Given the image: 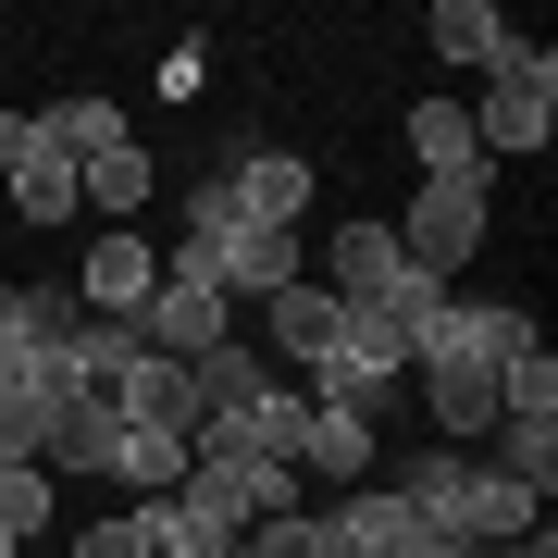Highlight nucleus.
I'll use <instances>...</instances> for the list:
<instances>
[{"mask_svg":"<svg viewBox=\"0 0 558 558\" xmlns=\"http://www.w3.org/2000/svg\"><path fill=\"white\" fill-rule=\"evenodd\" d=\"M534 348V323L497 311V299H447L435 336H422V410H435V435H497V373Z\"/></svg>","mask_w":558,"mask_h":558,"instance_id":"obj_1","label":"nucleus"},{"mask_svg":"<svg viewBox=\"0 0 558 558\" xmlns=\"http://www.w3.org/2000/svg\"><path fill=\"white\" fill-rule=\"evenodd\" d=\"M546 112H558V50H546V38H497L472 149H484V161H534V149H546Z\"/></svg>","mask_w":558,"mask_h":558,"instance_id":"obj_2","label":"nucleus"},{"mask_svg":"<svg viewBox=\"0 0 558 558\" xmlns=\"http://www.w3.org/2000/svg\"><path fill=\"white\" fill-rule=\"evenodd\" d=\"M484 211H497V186H484V174H422V199L385 223V236H398L410 274L459 286V274H472V248H484Z\"/></svg>","mask_w":558,"mask_h":558,"instance_id":"obj_3","label":"nucleus"},{"mask_svg":"<svg viewBox=\"0 0 558 558\" xmlns=\"http://www.w3.org/2000/svg\"><path fill=\"white\" fill-rule=\"evenodd\" d=\"M174 509L199 521V534H223V546H236L248 521H286V509H299V472H260V459H186Z\"/></svg>","mask_w":558,"mask_h":558,"instance_id":"obj_4","label":"nucleus"},{"mask_svg":"<svg viewBox=\"0 0 558 558\" xmlns=\"http://www.w3.org/2000/svg\"><path fill=\"white\" fill-rule=\"evenodd\" d=\"M149 286H161V248L137 236V223H100V236H87V274H75L87 323H137V311H149Z\"/></svg>","mask_w":558,"mask_h":558,"instance_id":"obj_5","label":"nucleus"},{"mask_svg":"<svg viewBox=\"0 0 558 558\" xmlns=\"http://www.w3.org/2000/svg\"><path fill=\"white\" fill-rule=\"evenodd\" d=\"M236 336V299H211V286H149V311H137V348L149 360H199Z\"/></svg>","mask_w":558,"mask_h":558,"instance_id":"obj_6","label":"nucleus"},{"mask_svg":"<svg viewBox=\"0 0 558 558\" xmlns=\"http://www.w3.org/2000/svg\"><path fill=\"white\" fill-rule=\"evenodd\" d=\"M223 199H236V223L299 236V223H311V161H299V149H248L236 174H223Z\"/></svg>","mask_w":558,"mask_h":558,"instance_id":"obj_7","label":"nucleus"},{"mask_svg":"<svg viewBox=\"0 0 558 558\" xmlns=\"http://www.w3.org/2000/svg\"><path fill=\"white\" fill-rule=\"evenodd\" d=\"M260 323H274V348L260 360H299V373H323V360H336V336H348V311H336V286H286V299H260Z\"/></svg>","mask_w":558,"mask_h":558,"instance_id":"obj_8","label":"nucleus"},{"mask_svg":"<svg viewBox=\"0 0 558 558\" xmlns=\"http://www.w3.org/2000/svg\"><path fill=\"white\" fill-rule=\"evenodd\" d=\"M385 497H398L410 521H435V534H459V509H472V447H422Z\"/></svg>","mask_w":558,"mask_h":558,"instance_id":"obj_9","label":"nucleus"},{"mask_svg":"<svg viewBox=\"0 0 558 558\" xmlns=\"http://www.w3.org/2000/svg\"><path fill=\"white\" fill-rule=\"evenodd\" d=\"M149 186H161V161L124 137V149H100V161H75V199H87V223H137L149 211Z\"/></svg>","mask_w":558,"mask_h":558,"instance_id":"obj_10","label":"nucleus"},{"mask_svg":"<svg viewBox=\"0 0 558 558\" xmlns=\"http://www.w3.org/2000/svg\"><path fill=\"white\" fill-rule=\"evenodd\" d=\"M186 385H199V422H223V410H260V398H274V360H260L248 336H223V348L186 360Z\"/></svg>","mask_w":558,"mask_h":558,"instance_id":"obj_11","label":"nucleus"},{"mask_svg":"<svg viewBox=\"0 0 558 558\" xmlns=\"http://www.w3.org/2000/svg\"><path fill=\"white\" fill-rule=\"evenodd\" d=\"M360 472H373V410H323V398H311L299 484H360Z\"/></svg>","mask_w":558,"mask_h":558,"instance_id":"obj_12","label":"nucleus"},{"mask_svg":"<svg viewBox=\"0 0 558 558\" xmlns=\"http://www.w3.org/2000/svg\"><path fill=\"white\" fill-rule=\"evenodd\" d=\"M100 472L124 484V509H137V497H174V484H186V435H161V422H124Z\"/></svg>","mask_w":558,"mask_h":558,"instance_id":"obj_13","label":"nucleus"},{"mask_svg":"<svg viewBox=\"0 0 558 558\" xmlns=\"http://www.w3.org/2000/svg\"><path fill=\"white\" fill-rule=\"evenodd\" d=\"M534 534H546V509L472 459V509H459V546H534Z\"/></svg>","mask_w":558,"mask_h":558,"instance_id":"obj_14","label":"nucleus"},{"mask_svg":"<svg viewBox=\"0 0 558 558\" xmlns=\"http://www.w3.org/2000/svg\"><path fill=\"white\" fill-rule=\"evenodd\" d=\"M137 124H124V100H50L38 112V149L50 161H100V149H124Z\"/></svg>","mask_w":558,"mask_h":558,"instance_id":"obj_15","label":"nucleus"},{"mask_svg":"<svg viewBox=\"0 0 558 558\" xmlns=\"http://www.w3.org/2000/svg\"><path fill=\"white\" fill-rule=\"evenodd\" d=\"M484 472L521 484V497L546 509V484H558V422H497V435H484Z\"/></svg>","mask_w":558,"mask_h":558,"instance_id":"obj_16","label":"nucleus"},{"mask_svg":"<svg viewBox=\"0 0 558 558\" xmlns=\"http://www.w3.org/2000/svg\"><path fill=\"white\" fill-rule=\"evenodd\" d=\"M112 435H124V410H100V398H75V410L50 422L38 472H50V484H62V472H100V459H112Z\"/></svg>","mask_w":558,"mask_h":558,"instance_id":"obj_17","label":"nucleus"},{"mask_svg":"<svg viewBox=\"0 0 558 558\" xmlns=\"http://www.w3.org/2000/svg\"><path fill=\"white\" fill-rule=\"evenodd\" d=\"M124 422H161V435H199V385H186V360H137V385H124Z\"/></svg>","mask_w":558,"mask_h":558,"instance_id":"obj_18","label":"nucleus"},{"mask_svg":"<svg viewBox=\"0 0 558 558\" xmlns=\"http://www.w3.org/2000/svg\"><path fill=\"white\" fill-rule=\"evenodd\" d=\"M422 38H435V62H497L509 13H497V0H435V13H422Z\"/></svg>","mask_w":558,"mask_h":558,"instance_id":"obj_19","label":"nucleus"},{"mask_svg":"<svg viewBox=\"0 0 558 558\" xmlns=\"http://www.w3.org/2000/svg\"><path fill=\"white\" fill-rule=\"evenodd\" d=\"M385 274H410V260H398V236H385V223H336V311H360Z\"/></svg>","mask_w":558,"mask_h":558,"instance_id":"obj_20","label":"nucleus"},{"mask_svg":"<svg viewBox=\"0 0 558 558\" xmlns=\"http://www.w3.org/2000/svg\"><path fill=\"white\" fill-rule=\"evenodd\" d=\"M410 161H422V174H484L472 112H459V100H422V112H410Z\"/></svg>","mask_w":558,"mask_h":558,"instance_id":"obj_21","label":"nucleus"},{"mask_svg":"<svg viewBox=\"0 0 558 558\" xmlns=\"http://www.w3.org/2000/svg\"><path fill=\"white\" fill-rule=\"evenodd\" d=\"M62 558H161V497H137V509H112V521H87Z\"/></svg>","mask_w":558,"mask_h":558,"instance_id":"obj_22","label":"nucleus"},{"mask_svg":"<svg viewBox=\"0 0 558 558\" xmlns=\"http://www.w3.org/2000/svg\"><path fill=\"white\" fill-rule=\"evenodd\" d=\"M38 534H50V472H38V459H13V472H0V546L25 558Z\"/></svg>","mask_w":558,"mask_h":558,"instance_id":"obj_23","label":"nucleus"},{"mask_svg":"<svg viewBox=\"0 0 558 558\" xmlns=\"http://www.w3.org/2000/svg\"><path fill=\"white\" fill-rule=\"evenodd\" d=\"M13 211H25V223H87V199H75V161H50V149H38V161L13 174Z\"/></svg>","mask_w":558,"mask_h":558,"instance_id":"obj_24","label":"nucleus"},{"mask_svg":"<svg viewBox=\"0 0 558 558\" xmlns=\"http://www.w3.org/2000/svg\"><path fill=\"white\" fill-rule=\"evenodd\" d=\"M223 558H323V509H286V521H248Z\"/></svg>","mask_w":558,"mask_h":558,"instance_id":"obj_25","label":"nucleus"},{"mask_svg":"<svg viewBox=\"0 0 558 558\" xmlns=\"http://www.w3.org/2000/svg\"><path fill=\"white\" fill-rule=\"evenodd\" d=\"M38 161V112H0V174H25Z\"/></svg>","mask_w":558,"mask_h":558,"instance_id":"obj_26","label":"nucleus"},{"mask_svg":"<svg viewBox=\"0 0 558 558\" xmlns=\"http://www.w3.org/2000/svg\"><path fill=\"white\" fill-rule=\"evenodd\" d=\"M472 558H558V546H546V534H534V546H472Z\"/></svg>","mask_w":558,"mask_h":558,"instance_id":"obj_27","label":"nucleus"},{"mask_svg":"<svg viewBox=\"0 0 558 558\" xmlns=\"http://www.w3.org/2000/svg\"><path fill=\"white\" fill-rule=\"evenodd\" d=\"M25 558H62V546H25Z\"/></svg>","mask_w":558,"mask_h":558,"instance_id":"obj_28","label":"nucleus"}]
</instances>
